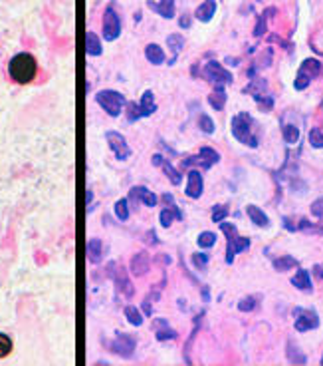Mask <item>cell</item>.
<instances>
[{"instance_id": "6da1fadb", "label": "cell", "mask_w": 323, "mask_h": 366, "mask_svg": "<svg viewBox=\"0 0 323 366\" xmlns=\"http://www.w3.org/2000/svg\"><path fill=\"white\" fill-rule=\"evenodd\" d=\"M36 72H38V64L30 52H20L8 62V74L16 84L24 86V84L34 82Z\"/></svg>"}, {"instance_id": "7a4b0ae2", "label": "cell", "mask_w": 323, "mask_h": 366, "mask_svg": "<svg viewBox=\"0 0 323 366\" xmlns=\"http://www.w3.org/2000/svg\"><path fill=\"white\" fill-rule=\"evenodd\" d=\"M232 134L240 144H246L250 148L258 146V138L252 134V117L250 113H238L232 117Z\"/></svg>"}, {"instance_id": "3957f363", "label": "cell", "mask_w": 323, "mask_h": 366, "mask_svg": "<svg viewBox=\"0 0 323 366\" xmlns=\"http://www.w3.org/2000/svg\"><path fill=\"white\" fill-rule=\"evenodd\" d=\"M95 102L101 105L103 111H107L111 117H117L125 107V96L115 90H101L95 94Z\"/></svg>"}, {"instance_id": "277c9868", "label": "cell", "mask_w": 323, "mask_h": 366, "mask_svg": "<svg viewBox=\"0 0 323 366\" xmlns=\"http://www.w3.org/2000/svg\"><path fill=\"white\" fill-rule=\"evenodd\" d=\"M220 227H222V231L226 233V237H228V249H226V261L228 263H232L234 261V255L238 253V251H244V249H248L250 247V241L246 239V237H240L238 235V231H236V227L232 225V223H220Z\"/></svg>"}, {"instance_id": "5b68a950", "label": "cell", "mask_w": 323, "mask_h": 366, "mask_svg": "<svg viewBox=\"0 0 323 366\" xmlns=\"http://www.w3.org/2000/svg\"><path fill=\"white\" fill-rule=\"evenodd\" d=\"M121 34V18L113 6H107L103 12V38L107 42L117 40Z\"/></svg>"}, {"instance_id": "8992f818", "label": "cell", "mask_w": 323, "mask_h": 366, "mask_svg": "<svg viewBox=\"0 0 323 366\" xmlns=\"http://www.w3.org/2000/svg\"><path fill=\"white\" fill-rule=\"evenodd\" d=\"M319 72H321V64H319L317 60H305V62L301 64L299 72H297L295 82H293L295 90H303V88H307V84L311 82V78H315Z\"/></svg>"}, {"instance_id": "52a82bcc", "label": "cell", "mask_w": 323, "mask_h": 366, "mask_svg": "<svg viewBox=\"0 0 323 366\" xmlns=\"http://www.w3.org/2000/svg\"><path fill=\"white\" fill-rule=\"evenodd\" d=\"M105 140H107L111 152L115 154V157H117L119 161H125V159L131 157V148H129L127 140H125L119 132H107V134H105Z\"/></svg>"}, {"instance_id": "ba28073f", "label": "cell", "mask_w": 323, "mask_h": 366, "mask_svg": "<svg viewBox=\"0 0 323 366\" xmlns=\"http://www.w3.org/2000/svg\"><path fill=\"white\" fill-rule=\"evenodd\" d=\"M135 346H137L135 338H133L131 334H123V332H117L115 340L109 344V348H111L115 354L123 356V358H131L133 352H135Z\"/></svg>"}, {"instance_id": "9c48e42d", "label": "cell", "mask_w": 323, "mask_h": 366, "mask_svg": "<svg viewBox=\"0 0 323 366\" xmlns=\"http://www.w3.org/2000/svg\"><path fill=\"white\" fill-rule=\"evenodd\" d=\"M218 159H220L218 152H214L212 148H202V150L199 152V156H197V157L187 159L183 165H185V167H189V165H199V167H202V169H208V167H212Z\"/></svg>"}, {"instance_id": "30bf717a", "label": "cell", "mask_w": 323, "mask_h": 366, "mask_svg": "<svg viewBox=\"0 0 323 366\" xmlns=\"http://www.w3.org/2000/svg\"><path fill=\"white\" fill-rule=\"evenodd\" d=\"M204 74L210 82H214L216 86H222V84H230L232 82V74L228 70H224L218 62H208L206 68H204Z\"/></svg>"}, {"instance_id": "8fae6325", "label": "cell", "mask_w": 323, "mask_h": 366, "mask_svg": "<svg viewBox=\"0 0 323 366\" xmlns=\"http://www.w3.org/2000/svg\"><path fill=\"white\" fill-rule=\"evenodd\" d=\"M295 314H297V318H295V328L297 330L303 332V330H313V328L319 326V318L313 311H297Z\"/></svg>"}, {"instance_id": "7c38bea8", "label": "cell", "mask_w": 323, "mask_h": 366, "mask_svg": "<svg viewBox=\"0 0 323 366\" xmlns=\"http://www.w3.org/2000/svg\"><path fill=\"white\" fill-rule=\"evenodd\" d=\"M103 251H105V247H103V243H101V239L93 237V239H89V241H87V247H85V253H87V261H89V263L97 265V263H99V261L103 259Z\"/></svg>"}, {"instance_id": "4fadbf2b", "label": "cell", "mask_w": 323, "mask_h": 366, "mask_svg": "<svg viewBox=\"0 0 323 366\" xmlns=\"http://www.w3.org/2000/svg\"><path fill=\"white\" fill-rule=\"evenodd\" d=\"M187 195H189V197H193V199H197V197H201V195H202V175H201V171H197V169L189 171Z\"/></svg>"}, {"instance_id": "5bb4252c", "label": "cell", "mask_w": 323, "mask_h": 366, "mask_svg": "<svg viewBox=\"0 0 323 366\" xmlns=\"http://www.w3.org/2000/svg\"><path fill=\"white\" fill-rule=\"evenodd\" d=\"M129 197H131L133 201H139V199H141L147 207H155V205H157V195H155L153 191H149L147 187H143V185L133 187L131 193H129Z\"/></svg>"}, {"instance_id": "9a60e30c", "label": "cell", "mask_w": 323, "mask_h": 366, "mask_svg": "<svg viewBox=\"0 0 323 366\" xmlns=\"http://www.w3.org/2000/svg\"><path fill=\"white\" fill-rule=\"evenodd\" d=\"M111 277H113V281H115L117 289H119V291H121L123 295H127V297H131V295H133V287H131V281H129V277H127V273H125L123 269L111 271Z\"/></svg>"}, {"instance_id": "2e32d148", "label": "cell", "mask_w": 323, "mask_h": 366, "mask_svg": "<svg viewBox=\"0 0 323 366\" xmlns=\"http://www.w3.org/2000/svg\"><path fill=\"white\" fill-rule=\"evenodd\" d=\"M149 271V255L147 253H137V255H133V259H131V273L135 275V277H141V275H145Z\"/></svg>"}, {"instance_id": "e0dca14e", "label": "cell", "mask_w": 323, "mask_h": 366, "mask_svg": "<svg viewBox=\"0 0 323 366\" xmlns=\"http://www.w3.org/2000/svg\"><path fill=\"white\" fill-rule=\"evenodd\" d=\"M149 6H151L157 14L163 16V18H173V16H175V0H161L159 4H155L153 0H149Z\"/></svg>"}, {"instance_id": "ac0fdd59", "label": "cell", "mask_w": 323, "mask_h": 366, "mask_svg": "<svg viewBox=\"0 0 323 366\" xmlns=\"http://www.w3.org/2000/svg\"><path fill=\"white\" fill-rule=\"evenodd\" d=\"M139 107H141V113H143V117H147V115H153V113L157 111L155 96H153V92H151V90L143 92V96H141V102H139Z\"/></svg>"}, {"instance_id": "d6986e66", "label": "cell", "mask_w": 323, "mask_h": 366, "mask_svg": "<svg viewBox=\"0 0 323 366\" xmlns=\"http://www.w3.org/2000/svg\"><path fill=\"white\" fill-rule=\"evenodd\" d=\"M145 58H147L151 64L159 66V64L165 62V52H163V48H161L159 44H149V46L145 48Z\"/></svg>"}, {"instance_id": "ffe728a7", "label": "cell", "mask_w": 323, "mask_h": 366, "mask_svg": "<svg viewBox=\"0 0 323 366\" xmlns=\"http://www.w3.org/2000/svg\"><path fill=\"white\" fill-rule=\"evenodd\" d=\"M214 12H216V2L214 0H204V2L197 8V18L201 22H208L214 16Z\"/></svg>"}, {"instance_id": "44dd1931", "label": "cell", "mask_w": 323, "mask_h": 366, "mask_svg": "<svg viewBox=\"0 0 323 366\" xmlns=\"http://www.w3.org/2000/svg\"><path fill=\"white\" fill-rule=\"evenodd\" d=\"M155 330H157V340H171L177 336V332L173 328H169L167 320H163V318L155 320Z\"/></svg>"}, {"instance_id": "7402d4cb", "label": "cell", "mask_w": 323, "mask_h": 366, "mask_svg": "<svg viewBox=\"0 0 323 366\" xmlns=\"http://www.w3.org/2000/svg\"><path fill=\"white\" fill-rule=\"evenodd\" d=\"M159 219H161V225L163 227H169L173 223V219H183V213L177 209V205H169V207H165L163 211H161Z\"/></svg>"}, {"instance_id": "603a6c76", "label": "cell", "mask_w": 323, "mask_h": 366, "mask_svg": "<svg viewBox=\"0 0 323 366\" xmlns=\"http://www.w3.org/2000/svg\"><path fill=\"white\" fill-rule=\"evenodd\" d=\"M85 52H87L89 56H99V54L103 52L101 40L97 38L95 32H87V36H85Z\"/></svg>"}, {"instance_id": "cb8c5ba5", "label": "cell", "mask_w": 323, "mask_h": 366, "mask_svg": "<svg viewBox=\"0 0 323 366\" xmlns=\"http://www.w3.org/2000/svg\"><path fill=\"white\" fill-rule=\"evenodd\" d=\"M246 213H248V217L252 219V223L254 225H260V227H268V223H270V219H268V215L262 211V209H258L256 205H248L246 207Z\"/></svg>"}, {"instance_id": "d4e9b609", "label": "cell", "mask_w": 323, "mask_h": 366, "mask_svg": "<svg viewBox=\"0 0 323 366\" xmlns=\"http://www.w3.org/2000/svg\"><path fill=\"white\" fill-rule=\"evenodd\" d=\"M291 285H293V287H297L299 291H311V279H309V273H307V271H303V269H299V271L293 275Z\"/></svg>"}, {"instance_id": "484cf974", "label": "cell", "mask_w": 323, "mask_h": 366, "mask_svg": "<svg viewBox=\"0 0 323 366\" xmlns=\"http://www.w3.org/2000/svg\"><path fill=\"white\" fill-rule=\"evenodd\" d=\"M208 102H210V105H212L214 109H222V107H224V102H226V92H224V88H222V86H216V90L208 96Z\"/></svg>"}, {"instance_id": "4316f807", "label": "cell", "mask_w": 323, "mask_h": 366, "mask_svg": "<svg viewBox=\"0 0 323 366\" xmlns=\"http://www.w3.org/2000/svg\"><path fill=\"white\" fill-rule=\"evenodd\" d=\"M125 316H127V320H129L133 326H141V324H143V314H141L139 309H135L133 305H127V307H125Z\"/></svg>"}, {"instance_id": "83f0119b", "label": "cell", "mask_w": 323, "mask_h": 366, "mask_svg": "<svg viewBox=\"0 0 323 366\" xmlns=\"http://www.w3.org/2000/svg\"><path fill=\"white\" fill-rule=\"evenodd\" d=\"M161 167L165 169V173H167V177L171 179V183H173V185H179V183H181V177H183V175H181V173H179V171H177V169H175L167 159H163Z\"/></svg>"}, {"instance_id": "f1b7e54d", "label": "cell", "mask_w": 323, "mask_h": 366, "mask_svg": "<svg viewBox=\"0 0 323 366\" xmlns=\"http://www.w3.org/2000/svg\"><path fill=\"white\" fill-rule=\"evenodd\" d=\"M283 140H285V144H297V140H299V130L293 126V124H287V126H283Z\"/></svg>"}, {"instance_id": "f546056e", "label": "cell", "mask_w": 323, "mask_h": 366, "mask_svg": "<svg viewBox=\"0 0 323 366\" xmlns=\"http://www.w3.org/2000/svg\"><path fill=\"white\" fill-rule=\"evenodd\" d=\"M12 352V338L6 332H0V358H4Z\"/></svg>"}, {"instance_id": "4dcf8cb0", "label": "cell", "mask_w": 323, "mask_h": 366, "mask_svg": "<svg viewBox=\"0 0 323 366\" xmlns=\"http://www.w3.org/2000/svg\"><path fill=\"white\" fill-rule=\"evenodd\" d=\"M115 215L119 221H127L129 219V201L127 199H119L115 203Z\"/></svg>"}, {"instance_id": "1f68e13d", "label": "cell", "mask_w": 323, "mask_h": 366, "mask_svg": "<svg viewBox=\"0 0 323 366\" xmlns=\"http://www.w3.org/2000/svg\"><path fill=\"white\" fill-rule=\"evenodd\" d=\"M214 243H216V235H214L212 231H202V233L199 235V245H201L202 249L212 247Z\"/></svg>"}, {"instance_id": "d6a6232c", "label": "cell", "mask_w": 323, "mask_h": 366, "mask_svg": "<svg viewBox=\"0 0 323 366\" xmlns=\"http://www.w3.org/2000/svg\"><path fill=\"white\" fill-rule=\"evenodd\" d=\"M141 117H143V113H141L139 102L127 104V119H129V121H137V119H141Z\"/></svg>"}, {"instance_id": "836d02e7", "label": "cell", "mask_w": 323, "mask_h": 366, "mask_svg": "<svg viewBox=\"0 0 323 366\" xmlns=\"http://www.w3.org/2000/svg\"><path fill=\"white\" fill-rule=\"evenodd\" d=\"M297 265V261L293 259V257H282V259H276L274 261V267L278 269V271H287V269H291V267H295Z\"/></svg>"}, {"instance_id": "e575fe53", "label": "cell", "mask_w": 323, "mask_h": 366, "mask_svg": "<svg viewBox=\"0 0 323 366\" xmlns=\"http://www.w3.org/2000/svg\"><path fill=\"white\" fill-rule=\"evenodd\" d=\"M167 44H169V48H171L175 54H179L181 48H183V44H185V40H183L181 34H171V36L167 38Z\"/></svg>"}, {"instance_id": "d590c367", "label": "cell", "mask_w": 323, "mask_h": 366, "mask_svg": "<svg viewBox=\"0 0 323 366\" xmlns=\"http://www.w3.org/2000/svg\"><path fill=\"white\" fill-rule=\"evenodd\" d=\"M199 126H201V130H202V132H206V134H212V132H214V121H212L206 113H201V117H199Z\"/></svg>"}, {"instance_id": "8d00e7d4", "label": "cell", "mask_w": 323, "mask_h": 366, "mask_svg": "<svg viewBox=\"0 0 323 366\" xmlns=\"http://www.w3.org/2000/svg\"><path fill=\"white\" fill-rule=\"evenodd\" d=\"M226 217H228V207L226 205H216L212 209V221L214 223H222Z\"/></svg>"}, {"instance_id": "74e56055", "label": "cell", "mask_w": 323, "mask_h": 366, "mask_svg": "<svg viewBox=\"0 0 323 366\" xmlns=\"http://www.w3.org/2000/svg\"><path fill=\"white\" fill-rule=\"evenodd\" d=\"M309 144H311L313 148H323V132L317 130V128H313V130L309 132Z\"/></svg>"}, {"instance_id": "f35d334b", "label": "cell", "mask_w": 323, "mask_h": 366, "mask_svg": "<svg viewBox=\"0 0 323 366\" xmlns=\"http://www.w3.org/2000/svg\"><path fill=\"white\" fill-rule=\"evenodd\" d=\"M254 307H256L254 297H246V299H242V301H240V305H238V309H240V311H252Z\"/></svg>"}, {"instance_id": "ab89813d", "label": "cell", "mask_w": 323, "mask_h": 366, "mask_svg": "<svg viewBox=\"0 0 323 366\" xmlns=\"http://www.w3.org/2000/svg\"><path fill=\"white\" fill-rule=\"evenodd\" d=\"M206 261H208V255H204V253H197V255L193 257V263H195L199 269H204Z\"/></svg>"}, {"instance_id": "60d3db41", "label": "cell", "mask_w": 323, "mask_h": 366, "mask_svg": "<svg viewBox=\"0 0 323 366\" xmlns=\"http://www.w3.org/2000/svg\"><path fill=\"white\" fill-rule=\"evenodd\" d=\"M311 213H313L315 217H323V197L317 199V201L311 205Z\"/></svg>"}, {"instance_id": "b9f144b4", "label": "cell", "mask_w": 323, "mask_h": 366, "mask_svg": "<svg viewBox=\"0 0 323 366\" xmlns=\"http://www.w3.org/2000/svg\"><path fill=\"white\" fill-rule=\"evenodd\" d=\"M161 163H163V156H159V154L153 156V165H161Z\"/></svg>"}, {"instance_id": "7bdbcfd3", "label": "cell", "mask_w": 323, "mask_h": 366, "mask_svg": "<svg viewBox=\"0 0 323 366\" xmlns=\"http://www.w3.org/2000/svg\"><path fill=\"white\" fill-rule=\"evenodd\" d=\"M313 271H315V275H317L319 279H323V265H315V269H313Z\"/></svg>"}, {"instance_id": "ee69618b", "label": "cell", "mask_w": 323, "mask_h": 366, "mask_svg": "<svg viewBox=\"0 0 323 366\" xmlns=\"http://www.w3.org/2000/svg\"><path fill=\"white\" fill-rule=\"evenodd\" d=\"M181 26H183V28H189V26H191V20H189V18L185 16V18L181 20Z\"/></svg>"}, {"instance_id": "f6af8a7d", "label": "cell", "mask_w": 323, "mask_h": 366, "mask_svg": "<svg viewBox=\"0 0 323 366\" xmlns=\"http://www.w3.org/2000/svg\"><path fill=\"white\" fill-rule=\"evenodd\" d=\"M321 362H323V358H321Z\"/></svg>"}]
</instances>
